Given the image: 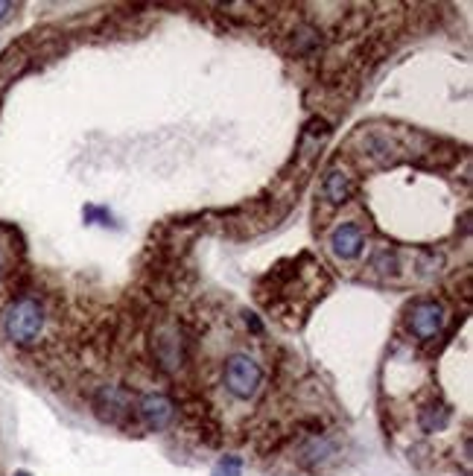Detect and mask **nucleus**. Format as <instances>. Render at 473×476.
Returning <instances> with one entry per match:
<instances>
[{"label": "nucleus", "instance_id": "nucleus-1", "mask_svg": "<svg viewBox=\"0 0 473 476\" xmlns=\"http://www.w3.org/2000/svg\"><path fill=\"white\" fill-rule=\"evenodd\" d=\"M4 330L15 345H33L44 330V307L35 298H18L4 313Z\"/></svg>", "mask_w": 473, "mask_h": 476}, {"label": "nucleus", "instance_id": "nucleus-2", "mask_svg": "<svg viewBox=\"0 0 473 476\" xmlns=\"http://www.w3.org/2000/svg\"><path fill=\"white\" fill-rule=\"evenodd\" d=\"M223 380H225V389L234 394L237 401H251L260 392V383H264V369L251 357H246V353H234V357L225 360Z\"/></svg>", "mask_w": 473, "mask_h": 476}, {"label": "nucleus", "instance_id": "nucleus-3", "mask_svg": "<svg viewBox=\"0 0 473 476\" xmlns=\"http://www.w3.org/2000/svg\"><path fill=\"white\" fill-rule=\"evenodd\" d=\"M447 325V310L445 304L436 298H421L412 304L409 310V333H415L418 339H436Z\"/></svg>", "mask_w": 473, "mask_h": 476}, {"label": "nucleus", "instance_id": "nucleus-4", "mask_svg": "<svg viewBox=\"0 0 473 476\" xmlns=\"http://www.w3.org/2000/svg\"><path fill=\"white\" fill-rule=\"evenodd\" d=\"M94 409L108 424H123L132 415V409H138V403L132 398V392H126L123 386H99L94 398Z\"/></svg>", "mask_w": 473, "mask_h": 476}, {"label": "nucleus", "instance_id": "nucleus-5", "mask_svg": "<svg viewBox=\"0 0 473 476\" xmlns=\"http://www.w3.org/2000/svg\"><path fill=\"white\" fill-rule=\"evenodd\" d=\"M138 415L149 430H164L176 418V403L169 401L167 394H158V392L144 394V398L138 401Z\"/></svg>", "mask_w": 473, "mask_h": 476}, {"label": "nucleus", "instance_id": "nucleus-6", "mask_svg": "<svg viewBox=\"0 0 473 476\" xmlns=\"http://www.w3.org/2000/svg\"><path fill=\"white\" fill-rule=\"evenodd\" d=\"M330 249L339 260H357L366 249V234L357 222H342V226L330 234Z\"/></svg>", "mask_w": 473, "mask_h": 476}, {"label": "nucleus", "instance_id": "nucleus-7", "mask_svg": "<svg viewBox=\"0 0 473 476\" xmlns=\"http://www.w3.org/2000/svg\"><path fill=\"white\" fill-rule=\"evenodd\" d=\"M357 140L362 144V155H366L371 164H391V161H395L398 147L386 131H359Z\"/></svg>", "mask_w": 473, "mask_h": 476}, {"label": "nucleus", "instance_id": "nucleus-8", "mask_svg": "<svg viewBox=\"0 0 473 476\" xmlns=\"http://www.w3.org/2000/svg\"><path fill=\"white\" fill-rule=\"evenodd\" d=\"M321 194L330 202V205H345V202L354 196V178H351L348 170L342 167H330L321 181Z\"/></svg>", "mask_w": 473, "mask_h": 476}, {"label": "nucleus", "instance_id": "nucleus-9", "mask_svg": "<svg viewBox=\"0 0 473 476\" xmlns=\"http://www.w3.org/2000/svg\"><path fill=\"white\" fill-rule=\"evenodd\" d=\"M153 348H155V357H158V362L164 369H178L181 366V339L176 337V333H169V330H161L158 337H155V342H153Z\"/></svg>", "mask_w": 473, "mask_h": 476}, {"label": "nucleus", "instance_id": "nucleus-10", "mask_svg": "<svg viewBox=\"0 0 473 476\" xmlns=\"http://www.w3.org/2000/svg\"><path fill=\"white\" fill-rule=\"evenodd\" d=\"M330 456H334V444H330L327 439H319V435H316V439H310L304 448H301V462L313 464V468H316V464H325Z\"/></svg>", "mask_w": 473, "mask_h": 476}, {"label": "nucleus", "instance_id": "nucleus-11", "mask_svg": "<svg viewBox=\"0 0 473 476\" xmlns=\"http://www.w3.org/2000/svg\"><path fill=\"white\" fill-rule=\"evenodd\" d=\"M450 421V412L447 409H436V407H427L424 412H421V427H424V432H438L445 430Z\"/></svg>", "mask_w": 473, "mask_h": 476}, {"label": "nucleus", "instance_id": "nucleus-12", "mask_svg": "<svg viewBox=\"0 0 473 476\" xmlns=\"http://www.w3.org/2000/svg\"><path fill=\"white\" fill-rule=\"evenodd\" d=\"M210 476H243V459H240V456H225V459L217 462V468L210 471Z\"/></svg>", "mask_w": 473, "mask_h": 476}, {"label": "nucleus", "instance_id": "nucleus-13", "mask_svg": "<svg viewBox=\"0 0 473 476\" xmlns=\"http://www.w3.org/2000/svg\"><path fill=\"white\" fill-rule=\"evenodd\" d=\"M374 269H380V272H395V269H398L395 255H389V251L383 249V251H380V255L374 258Z\"/></svg>", "mask_w": 473, "mask_h": 476}, {"label": "nucleus", "instance_id": "nucleus-14", "mask_svg": "<svg viewBox=\"0 0 473 476\" xmlns=\"http://www.w3.org/2000/svg\"><path fill=\"white\" fill-rule=\"evenodd\" d=\"M9 12H12V4H4V0H0V21H6Z\"/></svg>", "mask_w": 473, "mask_h": 476}, {"label": "nucleus", "instance_id": "nucleus-15", "mask_svg": "<svg viewBox=\"0 0 473 476\" xmlns=\"http://www.w3.org/2000/svg\"><path fill=\"white\" fill-rule=\"evenodd\" d=\"M246 321H248V325H251V330H260V321H257L255 316H246Z\"/></svg>", "mask_w": 473, "mask_h": 476}, {"label": "nucleus", "instance_id": "nucleus-16", "mask_svg": "<svg viewBox=\"0 0 473 476\" xmlns=\"http://www.w3.org/2000/svg\"><path fill=\"white\" fill-rule=\"evenodd\" d=\"M15 476H33V473H27V471H18Z\"/></svg>", "mask_w": 473, "mask_h": 476}]
</instances>
